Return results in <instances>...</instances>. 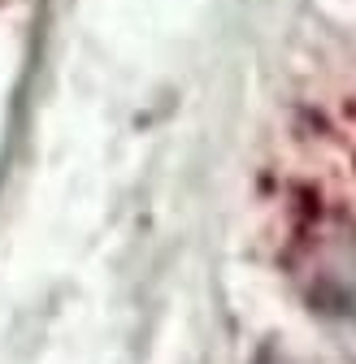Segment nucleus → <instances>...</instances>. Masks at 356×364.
I'll use <instances>...</instances> for the list:
<instances>
[{
    "label": "nucleus",
    "instance_id": "obj_1",
    "mask_svg": "<svg viewBox=\"0 0 356 364\" xmlns=\"http://www.w3.org/2000/svg\"><path fill=\"white\" fill-rule=\"evenodd\" d=\"M318 287L330 295L335 312L356 326V235L335 239L318 260Z\"/></svg>",
    "mask_w": 356,
    "mask_h": 364
}]
</instances>
